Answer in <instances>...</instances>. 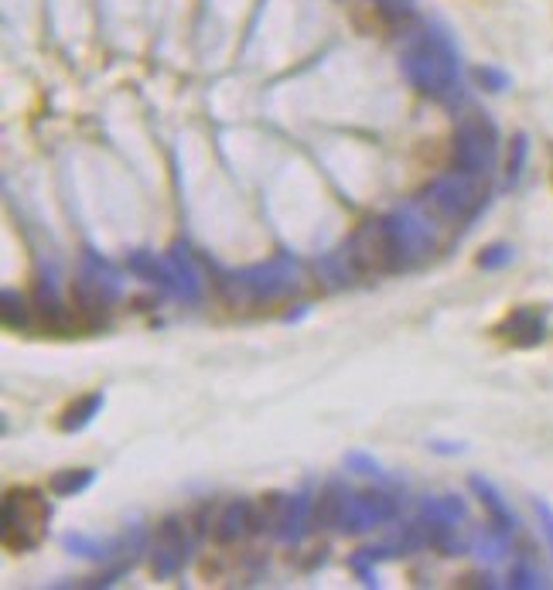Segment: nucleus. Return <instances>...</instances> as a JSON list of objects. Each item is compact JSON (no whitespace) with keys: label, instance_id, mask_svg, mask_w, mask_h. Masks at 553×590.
<instances>
[{"label":"nucleus","instance_id":"nucleus-1","mask_svg":"<svg viewBox=\"0 0 553 590\" xmlns=\"http://www.w3.org/2000/svg\"><path fill=\"white\" fill-rule=\"evenodd\" d=\"M342 253H345V260H349V270L366 280L390 277V273L410 267V256H407V246H403L396 215H376V219L359 222Z\"/></svg>","mask_w":553,"mask_h":590},{"label":"nucleus","instance_id":"nucleus-2","mask_svg":"<svg viewBox=\"0 0 553 590\" xmlns=\"http://www.w3.org/2000/svg\"><path fill=\"white\" fill-rule=\"evenodd\" d=\"M403 72H407L410 86L417 89L420 96L434 99V103H458V55L451 48V41L437 31H427L420 35V41L403 58Z\"/></svg>","mask_w":553,"mask_h":590},{"label":"nucleus","instance_id":"nucleus-3","mask_svg":"<svg viewBox=\"0 0 553 590\" xmlns=\"http://www.w3.org/2000/svg\"><path fill=\"white\" fill-rule=\"evenodd\" d=\"M485 202H489V185H485L482 174H458V171L437 178L420 195L424 219L444 222V226H461V229L478 219Z\"/></svg>","mask_w":553,"mask_h":590},{"label":"nucleus","instance_id":"nucleus-4","mask_svg":"<svg viewBox=\"0 0 553 590\" xmlns=\"http://www.w3.org/2000/svg\"><path fill=\"white\" fill-rule=\"evenodd\" d=\"M0 526H4V550L7 553H31L45 543L48 533V502L38 488H11L4 495V512H0Z\"/></svg>","mask_w":553,"mask_h":590},{"label":"nucleus","instance_id":"nucleus-5","mask_svg":"<svg viewBox=\"0 0 553 590\" xmlns=\"http://www.w3.org/2000/svg\"><path fill=\"white\" fill-rule=\"evenodd\" d=\"M499 154V127L485 113H465L451 137V171L489 174Z\"/></svg>","mask_w":553,"mask_h":590},{"label":"nucleus","instance_id":"nucleus-6","mask_svg":"<svg viewBox=\"0 0 553 590\" xmlns=\"http://www.w3.org/2000/svg\"><path fill=\"white\" fill-rule=\"evenodd\" d=\"M120 301V280L93 256L82 260V267L72 280V311L82 321V328H96L110 318L113 304Z\"/></svg>","mask_w":553,"mask_h":590},{"label":"nucleus","instance_id":"nucleus-7","mask_svg":"<svg viewBox=\"0 0 553 590\" xmlns=\"http://www.w3.org/2000/svg\"><path fill=\"white\" fill-rule=\"evenodd\" d=\"M233 287L246 290L250 297H257V301H274L280 294H291L297 287V267L287 256H280V260H270L267 267H253V270H243L233 277Z\"/></svg>","mask_w":553,"mask_h":590},{"label":"nucleus","instance_id":"nucleus-8","mask_svg":"<svg viewBox=\"0 0 553 590\" xmlns=\"http://www.w3.org/2000/svg\"><path fill=\"white\" fill-rule=\"evenodd\" d=\"M492 335L499 342H506L509 348H536L547 342V314L533 304H519L509 307L502 314V321L492 328Z\"/></svg>","mask_w":553,"mask_h":590},{"label":"nucleus","instance_id":"nucleus-9","mask_svg":"<svg viewBox=\"0 0 553 590\" xmlns=\"http://www.w3.org/2000/svg\"><path fill=\"white\" fill-rule=\"evenodd\" d=\"M185 550H188V533H185V522L181 519H164L154 533V546H151V570L154 577L171 580L175 573L185 567Z\"/></svg>","mask_w":553,"mask_h":590},{"label":"nucleus","instance_id":"nucleus-10","mask_svg":"<svg viewBox=\"0 0 553 590\" xmlns=\"http://www.w3.org/2000/svg\"><path fill=\"white\" fill-rule=\"evenodd\" d=\"M396 519V502L386 492H366V495H352L345 505V519L338 529L345 533H366V529L386 526Z\"/></svg>","mask_w":553,"mask_h":590},{"label":"nucleus","instance_id":"nucleus-11","mask_svg":"<svg viewBox=\"0 0 553 590\" xmlns=\"http://www.w3.org/2000/svg\"><path fill=\"white\" fill-rule=\"evenodd\" d=\"M35 311L41 318V328L52 331V335H69V331L76 328L72 314L65 311L62 301H59V287H55L52 270L38 273V280H35Z\"/></svg>","mask_w":553,"mask_h":590},{"label":"nucleus","instance_id":"nucleus-12","mask_svg":"<svg viewBox=\"0 0 553 590\" xmlns=\"http://www.w3.org/2000/svg\"><path fill=\"white\" fill-rule=\"evenodd\" d=\"M212 539L216 543H236L239 536L253 533V502L246 498H233L219 509V515L212 519Z\"/></svg>","mask_w":553,"mask_h":590},{"label":"nucleus","instance_id":"nucleus-13","mask_svg":"<svg viewBox=\"0 0 553 590\" xmlns=\"http://www.w3.org/2000/svg\"><path fill=\"white\" fill-rule=\"evenodd\" d=\"M345 505H349V492L342 481H328L311 502V529H335L345 519Z\"/></svg>","mask_w":553,"mask_h":590},{"label":"nucleus","instance_id":"nucleus-14","mask_svg":"<svg viewBox=\"0 0 553 590\" xmlns=\"http://www.w3.org/2000/svg\"><path fill=\"white\" fill-rule=\"evenodd\" d=\"M468 488L478 495V502H482V509L489 512V526L492 529H499V533H513L516 529V515L513 509L506 505V498L499 495V488L492 485V481H485L482 475H472L468 478Z\"/></svg>","mask_w":553,"mask_h":590},{"label":"nucleus","instance_id":"nucleus-15","mask_svg":"<svg viewBox=\"0 0 553 590\" xmlns=\"http://www.w3.org/2000/svg\"><path fill=\"white\" fill-rule=\"evenodd\" d=\"M103 393L93 389V393H82L76 396L65 410L59 413V430L62 434H79V430H86L89 423L99 417V410H103Z\"/></svg>","mask_w":553,"mask_h":590},{"label":"nucleus","instance_id":"nucleus-16","mask_svg":"<svg viewBox=\"0 0 553 590\" xmlns=\"http://www.w3.org/2000/svg\"><path fill=\"white\" fill-rule=\"evenodd\" d=\"M93 481H96L93 468H65V471H55L52 475V481H48V492L59 495V498H72V495L86 492Z\"/></svg>","mask_w":553,"mask_h":590},{"label":"nucleus","instance_id":"nucleus-17","mask_svg":"<svg viewBox=\"0 0 553 590\" xmlns=\"http://www.w3.org/2000/svg\"><path fill=\"white\" fill-rule=\"evenodd\" d=\"M0 318H4L7 331H24V328H28L31 307H28V301H24V294H18L14 287H4V294H0Z\"/></svg>","mask_w":553,"mask_h":590},{"label":"nucleus","instance_id":"nucleus-18","mask_svg":"<svg viewBox=\"0 0 553 590\" xmlns=\"http://www.w3.org/2000/svg\"><path fill=\"white\" fill-rule=\"evenodd\" d=\"M526 157H530V137L526 134H516L509 140V157H506V181L509 185H516L519 174L526 168Z\"/></svg>","mask_w":553,"mask_h":590},{"label":"nucleus","instance_id":"nucleus-19","mask_svg":"<svg viewBox=\"0 0 553 590\" xmlns=\"http://www.w3.org/2000/svg\"><path fill=\"white\" fill-rule=\"evenodd\" d=\"M509 263H513V246L509 243H492L478 253V267L482 270H502V267H509Z\"/></svg>","mask_w":553,"mask_h":590},{"label":"nucleus","instance_id":"nucleus-20","mask_svg":"<svg viewBox=\"0 0 553 590\" xmlns=\"http://www.w3.org/2000/svg\"><path fill=\"white\" fill-rule=\"evenodd\" d=\"M509 587H543V577L533 567H526V563H516L509 570Z\"/></svg>","mask_w":553,"mask_h":590},{"label":"nucleus","instance_id":"nucleus-21","mask_svg":"<svg viewBox=\"0 0 553 590\" xmlns=\"http://www.w3.org/2000/svg\"><path fill=\"white\" fill-rule=\"evenodd\" d=\"M533 512H536V519H540V529H543V536H547L550 553H553V509L543 498H533Z\"/></svg>","mask_w":553,"mask_h":590},{"label":"nucleus","instance_id":"nucleus-22","mask_svg":"<svg viewBox=\"0 0 553 590\" xmlns=\"http://www.w3.org/2000/svg\"><path fill=\"white\" fill-rule=\"evenodd\" d=\"M478 82H482V86H489L492 93H499V89H506V76H502V72H492V69H478Z\"/></svg>","mask_w":553,"mask_h":590},{"label":"nucleus","instance_id":"nucleus-23","mask_svg":"<svg viewBox=\"0 0 553 590\" xmlns=\"http://www.w3.org/2000/svg\"><path fill=\"white\" fill-rule=\"evenodd\" d=\"M349 468H359V475H383L376 461H369L366 454H349Z\"/></svg>","mask_w":553,"mask_h":590}]
</instances>
